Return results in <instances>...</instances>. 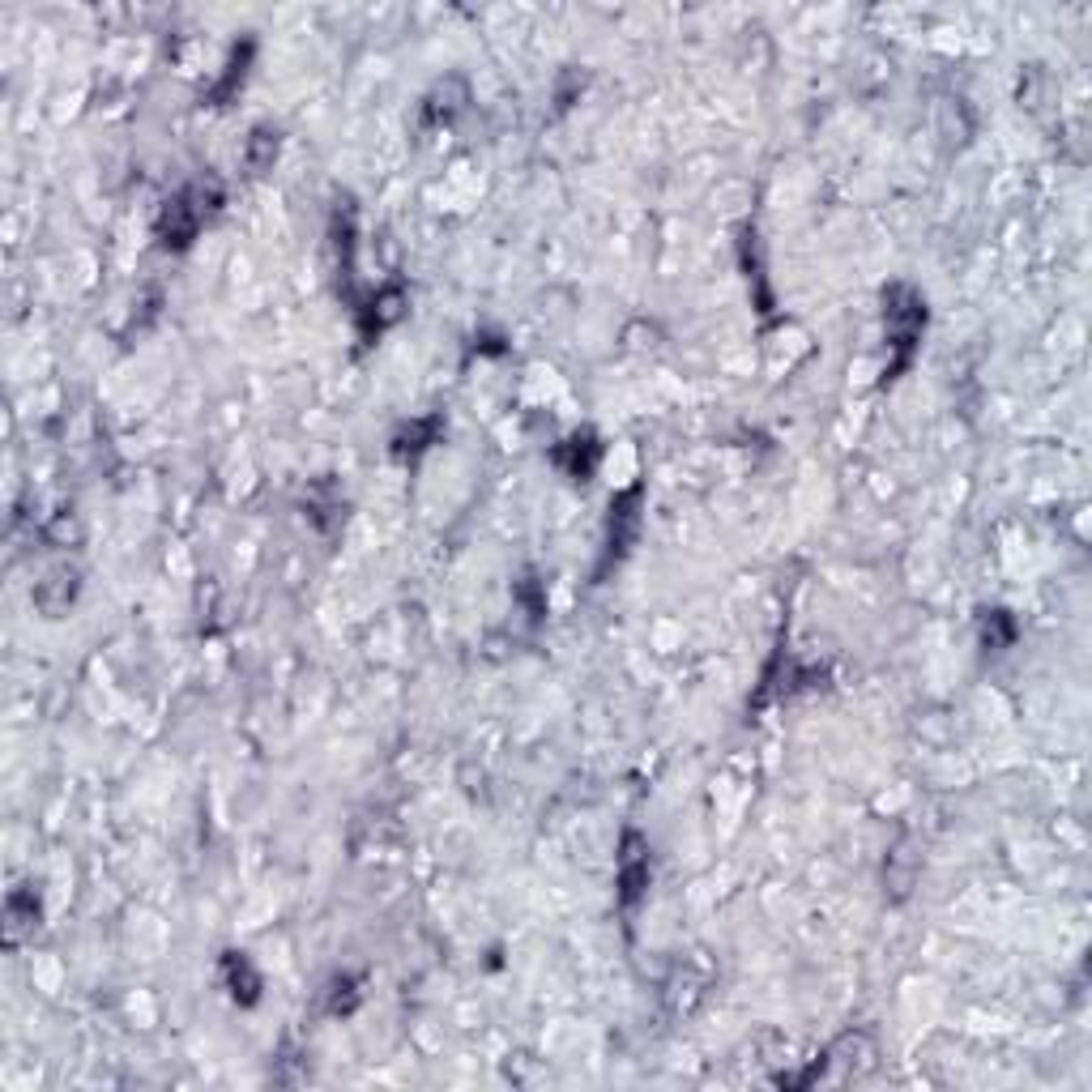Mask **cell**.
Listing matches in <instances>:
<instances>
[{
    "label": "cell",
    "mask_w": 1092,
    "mask_h": 1092,
    "mask_svg": "<svg viewBox=\"0 0 1092 1092\" xmlns=\"http://www.w3.org/2000/svg\"><path fill=\"white\" fill-rule=\"evenodd\" d=\"M223 977H227L231 994L240 998L243 1007H247V1003H256V994H260V977H256L252 961H247L243 952H227V956H223Z\"/></svg>",
    "instance_id": "52a82bcc"
},
{
    "label": "cell",
    "mask_w": 1092,
    "mask_h": 1092,
    "mask_svg": "<svg viewBox=\"0 0 1092 1092\" xmlns=\"http://www.w3.org/2000/svg\"><path fill=\"white\" fill-rule=\"evenodd\" d=\"M883 303H888V342L896 346V364H892V375L900 371V367L909 364V355H913V346H918V338H922V325H926V303L918 299V290H909V286H892L888 295H883Z\"/></svg>",
    "instance_id": "7a4b0ae2"
},
{
    "label": "cell",
    "mask_w": 1092,
    "mask_h": 1092,
    "mask_svg": "<svg viewBox=\"0 0 1092 1092\" xmlns=\"http://www.w3.org/2000/svg\"><path fill=\"white\" fill-rule=\"evenodd\" d=\"M598 457H602V444L585 431V436H572V440H564L559 449H555V462L572 474V479H590L594 474V466H598Z\"/></svg>",
    "instance_id": "8992f818"
},
{
    "label": "cell",
    "mask_w": 1092,
    "mask_h": 1092,
    "mask_svg": "<svg viewBox=\"0 0 1092 1092\" xmlns=\"http://www.w3.org/2000/svg\"><path fill=\"white\" fill-rule=\"evenodd\" d=\"M355 998H359V994H355V981H351V977H346V981H334L329 1011H334V1016H338V1011H351V1007H355Z\"/></svg>",
    "instance_id": "4fadbf2b"
},
{
    "label": "cell",
    "mask_w": 1092,
    "mask_h": 1092,
    "mask_svg": "<svg viewBox=\"0 0 1092 1092\" xmlns=\"http://www.w3.org/2000/svg\"><path fill=\"white\" fill-rule=\"evenodd\" d=\"M401 316H406V290H401V286H384V290L371 295V303L364 308L359 329H364V338L371 342L375 334H384V329L397 325Z\"/></svg>",
    "instance_id": "5b68a950"
},
{
    "label": "cell",
    "mask_w": 1092,
    "mask_h": 1092,
    "mask_svg": "<svg viewBox=\"0 0 1092 1092\" xmlns=\"http://www.w3.org/2000/svg\"><path fill=\"white\" fill-rule=\"evenodd\" d=\"M73 594H77V577H73V572H52V577L34 590V602L47 610V614H60V610L73 602Z\"/></svg>",
    "instance_id": "ba28073f"
},
{
    "label": "cell",
    "mask_w": 1092,
    "mask_h": 1092,
    "mask_svg": "<svg viewBox=\"0 0 1092 1092\" xmlns=\"http://www.w3.org/2000/svg\"><path fill=\"white\" fill-rule=\"evenodd\" d=\"M252 39H243V47H236V56H231V65H227V77H223V86L214 90V99H227V95H236V86L243 82V73H247V60H252Z\"/></svg>",
    "instance_id": "7c38bea8"
},
{
    "label": "cell",
    "mask_w": 1092,
    "mask_h": 1092,
    "mask_svg": "<svg viewBox=\"0 0 1092 1092\" xmlns=\"http://www.w3.org/2000/svg\"><path fill=\"white\" fill-rule=\"evenodd\" d=\"M436 436H440V423H436V419L410 423V427L397 431V453H401V457H406V453H419V449H427V440H436Z\"/></svg>",
    "instance_id": "30bf717a"
},
{
    "label": "cell",
    "mask_w": 1092,
    "mask_h": 1092,
    "mask_svg": "<svg viewBox=\"0 0 1092 1092\" xmlns=\"http://www.w3.org/2000/svg\"><path fill=\"white\" fill-rule=\"evenodd\" d=\"M273 158H278V132H269V128H256V132L247 137V150H243V162H247V171L256 175V171H265Z\"/></svg>",
    "instance_id": "9c48e42d"
},
{
    "label": "cell",
    "mask_w": 1092,
    "mask_h": 1092,
    "mask_svg": "<svg viewBox=\"0 0 1092 1092\" xmlns=\"http://www.w3.org/2000/svg\"><path fill=\"white\" fill-rule=\"evenodd\" d=\"M644 888H649V850L636 833H627L623 853H619V896H623V905H636Z\"/></svg>",
    "instance_id": "3957f363"
},
{
    "label": "cell",
    "mask_w": 1092,
    "mask_h": 1092,
    "mask_svg": "<svg viewBox=\"0 0 1092 1092\" xmlns=\"http://www.w3.org/2000/svg\"><path fill=\"white\" fill-rule=\"evenodd\" d=\"M214 201H218V188L210 184H193V188H184L180 197H171L167 205H162V214H158V223H154V231H158V240L167 243V247H188V240L197 236V227H201V218L214 210Z\"/></svg>",
    "instance_id": "6da1fadb"
},
{
    "label": "cell",
    "mask_w": 1092,
    "mask_h": 1092,
    "mask_svg": "<svg viewBox=\"0 0 1092 1092\" xmlns=\"http://www.w3.org/2000/svg\"><path fill=\"white\" fill-rule=\"evenodd\" d=\"M640 491H627L623 499H614L610 504V534H607V564L610 559H619L627 547H632V538H636V529H640ZM602 564V568H607Z\"/></svg>",
    "instance_id": "277c9868"
},
{
    "label": "cell",
    "mask_w": 1092,
    "mask_h": 1092,
    "mask_svg": "<svg viewBox=\"0 0 1092 1092\" xmlns=\"http://www.w3.org/2000/svg\"><path fill=\"white\" fill-rule=\"evenodd\" d=\"M34 918H39L34 896H30V892H13V896H9V939H17L22 926H34Z\"/></svg>",
    "instance_id": "8fae6325"
}]
</instances>
